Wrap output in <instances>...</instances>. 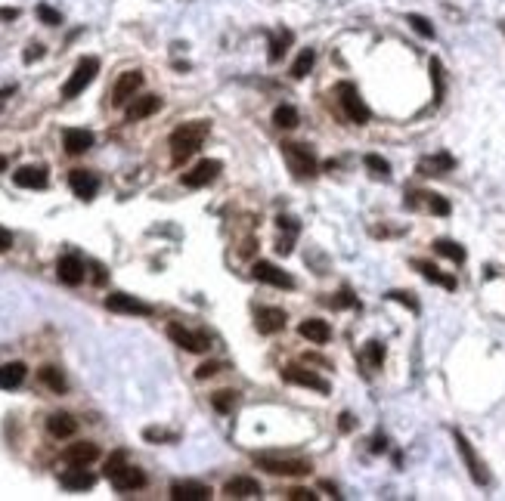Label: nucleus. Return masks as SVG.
<instances>
[{"instance_id": "nucleus-21", "label": "nucleus", "mask_w": 505, "mask_h": 501, "mask_svg": "<svg viewBox=\"0 0 505 501\" xmlns=\"http://www.w3.org/2000/svg\"><path fill=\"white\" fill-rule=\"evenodd\" d=\"M59 486L69 489V492H87V489L96 486V476L90 474V470H84V467H72V470H65V474L59 476Z\"/></svg>"}, {"instance_id": "nucleus-19", "label": "nucleus", "mask_w": 505, "mask_h": 501, "mask_svg": "<svg viewBox=\"0 0 505 501\" xmlns=\"http://www.w3.org/2000/svg\"><path fill=\"white\" fill-rule=\"evenodd\" d=\"M171 498L174 501H208L211 498V489L205 482H193V480H183L171 486Z\"/></svg>"}, {"instance_id": "nucleus-17", "label": "nucleus", "mask_w": 505, "mask_h": 501, "mask_svg": "<svg viewBox=\"0 0 505 501\" xmlns=\"http://www.w3.org/2000/svg\"><path fill=\"white\" fill-rule=\"evenodd\" d=\"M69 186H72V192H75L81 201H90V198L100 192V179H96V173H90V170H72L69 173Z\"/></svg>"}, {"instance_id": "nucleus-28", "label": "nucleus", "mask_w": 505, "mask_h": 501, "mask_svg": "<svg viewBox=\"0 0 505 501\" xmlns=\"http://www.w3.org/2000/svg\"><path fill=\"white\" fill-rule=\"evenodd\" d=\"M28 368L25 362H7V365H0V390H16L22 381H25Z\"/></svg>"}, {"instance_id": "nucleus-15", "label": "nucleus", "mask_w": 505, "mask_h": 501, "mask_svg": "<svg viewBox=\"0 0 505 501\" xmlns=\"http://www.w3.org/2000/svg\"><path fill=\"white\" fill-rule=\"evenodd\" d=\"M453 167H455V158L449 152L425 155V158L418 161V173H422V177H447Z\"/></svg>"}, {"instance_id": "nucleus-8", "label": "nucleus", "mask_w": 505, "mask_h": 501, "mask_svg": "<svg viewBox=\"0 0 505 501\" xmlns=\"http://www.w3.org/2000/svg\"><path fill=\"white\" fill-rule=\"evenodd\" d=\"M282 381L286 383H298V387H307V390H316V393H332V383L325 381L323 375H316V371L310 368H301V365H288V368H282Z\"/></svg>"}, {"instance_id": "nucleus-36", "label": "nucleus", "mask_w": 505, "mask_h": 501, "mask_svg": "<svg viewBox=\"0 0 505 501\" xmlns=\"http://www.w3.org/2000/svg\"><path fill=\"white\" fill-rule=\"evenodd\" d=\"M363 164H366L378 179H387V177H391V164H387V161L381 158V155H375V152H369L366 158H363Z\"/></svg>"}, {"instance_id": "nucleus-22", "label": "nucleus", "mask_w": 505, "mask_h": 501, "mask_svg": "<svg viewBox=\"0 0 505 501\" xmlns=\"http://www.w3.org/2000/svg\"><path fill=\"white\" fill-rule=\"evenodd\" d=\"M224 495L226 498H257L261 495V486L251 476H233V480L224 482Z\"/></svg>"}, {"instance_id": "nucleus-12", "label": "nucleus", "mask_w": 505, "mask_h": 501, "mask_svg": "<svg viewBox=\"0 0 505 501\" xmlns=\"http://www.w3.org/2000/svg\"><path fill=\"white\" fill-rule=\"evenodd\" d=\"M143 87V71H125L112 87V105H127Z\"/></svg>"}, {"instance_id": "nucleus-30", "label": "nucleus", "mask_w": 505, "mask_h": 501, "mask_svg": "<svg viewBox=\"0 0 505 501\" xmlns=\"http://www.w3.org/2000/svg\"><path fill=\"white\" fill-rule=\"evenodd\" d=\"M292 41H294V34H292L288 28H276V31H270V59L279 62L282 56H286V49L292 47Z\"/></svg>"}, {"instance_id": "nucleus-53", "label": "nucleus", "mask_w": 505, "mask_h": 501, "mask_svg": "<svg viewBox=\"0 0 505 501\" xmlns=\"http://www.w3.org/2000/svg\"><path fill=\"white\" fill-rule=\"evenodd\" d=\"M94 272H96V276H94V282H96V285L106 282V272H103V266H100V263H94Z\"/></svg>"}, {"instance_id": "nucleus-7", "label": "nucleus", "mask_w": 505, "mask_h": 501, "mask_svg": "<svg viewBox=\"0 0 505 501\" xmlns=\"http://www.w3.org/2000/svg\"><path fill=\"white\" fill-rule=\"evenodd\" d=\"M338 102H341V111L347 115V121L354 124H369L372 121V111L363 102V96L356 93L354 84H338Z\"/></svg>"}, {"instance_id": "nucleus-45", "label": "nucleus", "mask_w": 505, "mask_h": 501, "mask_svg": "<svg viewBox=\"0 0 505 501\" xmlns=\"http://www.w3.org/2000/svg\"><path fill=\"white\" fill-rule=\"evenodd\" d=\"M41 56H44V47H41V43H28V49H25L22 59H25V65H32V62H38Z\"/></svg>"}, {"instance_id": "nucleus-4", "label": "nucleus", "mask_w": 505, "mask_h": 501, "mask_svg": "<svg viewBox=\"0 0 505 501\" xmlns=\"http://www.w3.org/2000/svg\"><path fill=\"white\" fill-rule=\"evenodd\" d=\"M282 155H286L288 167L298 179H307L316 173V152L307 142H282Z\"/></svg>"}, {"instance_id": "nucleus-3", "label": "nucleus", "mask_w": 505, "mask_h": 501, "mask_svg": "<svg viewBox=\"0 0 505 501\" xmlns=\"http://www.w3.org/2000/svg\"><path fill=\"white\" fill-rule=\"evenodd\" d=\"M255 464L273 476H307L313 474V464L307 458H282V455H255Z\"/></svg>"}, {"instance_id": "nucleus-29", "label": "nucleus", "mask_w": 505, "mask_h": 501, "mask_svg": "<svg viewBox=\"0 0 505 501\" xmlns=\"http://www.w3.org/2000/svg\"><path fill=\"white\" fill-rule=\"evenodd\" d=\"M47 430H50V436H56V439H69L72 433L78 430V421L72 418V414H65V412H56V414H50V421H47Z\"/></svg>"}, {"instance_id": "nucleus-10", "label": "nucleus", "mask_w": 505, "mask_h": 501, "mask_svg": "<svg viewBox=\"0 0 505 501\" xmlns=\"http://www.w3.org/2000/svg\"><path fill=\"white\" fill-rule=\"evenodd\" d=\"M251 276H255L257 282L273 285V288H282V291H292L294 288V278L288 276L286 269H279L276 263H267V260H257V263L251 266Z\"/></svg>"}, {"instance_id": "nucleus-13", "label": "nucleus", "mask_w": 505, "mask_h": 501, "mask_svg": "<svg viewBox=\"0 0 505 501\" xmlns=\"http://www.w3.org/2000/svg\"><path fill=\"white\" fill-rule=\"evenodd\" d=\"M106 307L112 309V313H125V315H149L152 307L143 300H137V297L131 294H121V291H115V294L106 297Z\"/></svg>"}, {"instance_id": "nucleus-52", "label": "nucleus", "mask_w": 505, "mask_h": 501, "mask_svg": "<svg viewBox=\"0 0 505 501\" xmlns=\"http://www.w3.org/2000/svg\"><path fill=\"white\" fill-rule=\"evenodd\" d=\"M13 93H16V87H3V90H0V109H3V102H7Z\"/></svg>"}, {"instance_id": "nucleus-11", "label": "nucleus", "mask_w": 505, "mask_h": 501, "mask_svg": "<svg viewBox=\"0 0 505 501\" xmlns=\"http://www.w3.org/2000/svg\"><path fill=\"white\" fill-rule=\"evenodd\" d=\"M220 170H224V164H220V161L205 158V161H199V164H195L189 173H183L180 179H183V186H186V189H202V186L214 183V179L220 177Z\"/></svg>"}, {"instance_id": "nucleus-1", "label": "nucleus", "mask_w": 505, "mask_h": 501, "mask_svg": "<svg viewBox=\"0 0 505 501\" xmlns=\"http://www.w3.org/2000/svg\"><path fill=\"white\" fill-rule=\"evenodd\" d=\"M205 136H208V121L180 124V127L171 133V140H168L171 142V161H174V164H183V161H189L202 148Z\"/></svg>"}, {"instance_id": "nucleus-39", "label": "nucleus", "mask_w": 505, "mask_h": 501, "mask_svg": "<svg viewBox=\"0 0 505 501\" xmlns=\"http://www.w3.org/2000/svg\"><path fill=\"white\" fill-rule=\"evenodd\" d=\"M143 436L149 439V443H177L180 433H177V430H162V427H146Z\"/></svg>"}, {"instance_id": "nucleus-31", "label": "nucleus", "mask_w": 505, "mask_h": 501, "mask_svg": "<svg viewBox=\"0 0 505 501\" xmlns=\"http://www.w3.org/2000/svg\"><path fill=\"white\" fill-rule=\"evenodd\" d=\"M313 65H316V49H313V47H304V49L298 53V59L292 62V78H294V80L307 78Z\"/></svg>"}, {"instance_id": "nucleus-5", "label": "nucleus", "mask_w": 505, "mask_h": 501, "mask_svg": "<svg viewBox=\"0 0 505 501\" xmlns=\"http://www.w3.org/2000/svg\"><path fill=\"white\" fill-rule=\"evenodd\" d=\"M96 74H100V59H96V56H84V59L75 65V71L69 74V80H65V87H63V99H75V96H81V93L87 90L90 84H94Z\"/></svg>"}, {"instance_id": "nucleus-51", "label": "nucleus", "mask_w": 505, "mask_h": 501, "mask_svg": "<svg viewBox=\"0 0 505 501\" xmlns=\"http://www.w3.org/2000/svg\"><path fill=\"white\" fill-rule=\"evenodd\" d=\"M354 424H356V421H354V414H347V412H344V414H341V430H354Z\"/></svg>"}, {"instance_id": "nucleus-43", "label": "nucleus", "mask_w": 505, "mask_h": 501, "mask_svg": "<svg viewBox=\"0 0 505 501\" xmlns=\"http://www.w3.org/2000/svg\"><path fill=\"white\" fill-rule=\"evenodd\" d=\"M38 19L44 25H59V22H63V16H59L53 6H47V3H38Z\"/></svg>"}, {"instance_id": "nucleus-42", "label": "nucleus", "mask_w": 505, "mask_h": 501, "mask_svg": "<svg viewBox=\"0 0 505 501\" xmlns=\"http://www.w3.org/2000/svg\"><path fill=\"white\" fill-rule=\"evenodd\" d=\"M332 307L335 309H347V307H356V297H354V291H338V294H332Z\"/></svg>"}, {"instance_id": "nucleus-2", "label": "nucleus", "mask_w": 505, "mask_h": 501, "mask_svg": "<svg viewBox=\"0 0 505 501\" xmlns=\"http://www.w3.org/2000/svg\"><path fill=\"white\" fill-rule=\"evenodd\" d=\"M106 476L112 480L115 492H137V489L146 486V474L140 467H133V464H127L125 452H115L106 461Z\"/></svg>"}, {"instance_id": "nucleus-47", "label": "nucleus", "mask_w": 505, "mask_h": 501, "mask_svg": "<svg viewBox=\"0 0 505 501\" xmlns=\"http://www.w3.org/2000/svg\"><path fill=\"white\" fill-rule=\"evenodd\" d=\"M10 247H13V232L0 226V254H7Z\"/></svg>"}, {"instance_id": "nucleus-37", "label": "nucleus", "mask_w": 505, "mask_h": 501, "mask_svg": "<svg viewBox=\"0 0 505 501\" xmlns=\"http://www.w3.org/2000/svg\"><path fill=\"white\" fill-rule=\"evenodd\" d=\"M363 359H366L372 368H381V362H385V346H381L378 340H369V344L363 346Z\"/></svg>"}, {"instance_id": "nucleus-32", "label": "nucleus", "mask_w": 505, "mask_h": 501, "mask_svg": "<svg viewBox=\"0 0 505 501\" xmlns=\"http://www.w3.org/2000/svg\"><path fill=\"white\" fill-rule=\"evenodd\" d=\"M431 247H434V251L440 254V257L453 260V263H465V257H468V254H465V247H462L459 241H449V238H437Z\"/></svg>"}, {"instance_id": "nucleus-25", "label": "nucleus", "mask_w": 505, "mask_h": 501, "mask_svg": "<svg viewBox=\"0 0 505 501\" xmlns=\"http://www.w3.org/2000/svg\"><path fill=\"white\" fill-rule=\"evenodd\" d=\"M298 334L304 340H313V344H329L332 340V328H329V322H323V319H304L298 325Z\"/></svg>"}, {"instance_id": "nucleus-24", "label": "nucleus", "mask_w": 505, "mask_h": 501, "mask_svg": "<svg viewBox=\"0 0 505 501\" xmlns=\"http://www.w3.org/2000/svg\"><path fill=\"white\" fill-rule=\"evenodd\" d=\"M286 322H288V315L282 313V309H276V307L257 309V331H261V334H276V331H282V328H286Z\"/></svg>"}, {"instance_id": "nucleus-18", "label": "nucleus", "mask_w": 505, "mask_h": 501, "mask_svg": "<svg viewBox=\"0 0 505 501\" xmlns=\"http://www.w3.org/2000/svg\"><path fill=\"white\" fill-rule=\"evenodd\" d=\"M13 183L19 189H47V167L41 164H25L13 173Z\"/></svg>"}, {"instance_id": "nucleus-41", "label": "nucleus", "mask_w": 505, "mask_h": 501, "mask_svg": "<svg viewBox=\"0 0 505 501\" xmlns=\"http://www.w3.org/2000/svg\"><path fill=\"white\" fill-rule=\"evenodd\" d=\"M385 297H387V300H394V303H403V307L412 309V313H418V300L409 294V291H387Z\"/></svg>"}, {"instance_id": "nucleus-48", "label": "nucleus", "mask_w": 505, "mask_h": 501, "mask_svg": "<svg viewBox=\"0 0 505 501\" xmlns=\"http://www.w3.org/2000/svg\"><path fill=\"white\" fill-rule=\"evenodd\" d=\"M288 501H316V495L307 489H294V492H288Z\"/></svg>"}, {"instance_id": "nucleus-49", "label": "nucleus", "mask_w": 505, "mask_h": 501, "mask_svg": "<svg viewBox=\"0 0 505 501\" xmlns=\"http://www.w3.org/2000/svg\"><path fill=\"white\" fill-rule=\"evenodd\" d=\"M0 19H3V22H13V19H19V10H13V6H3V10H0Z\"/></svg>"}, {"instance_id": "nucleus-20", "label": "nucleus", "mask_w": 505, "mask_h": 501, "mask_svg": "<svg viewBox=\"0 0 505 501\" xmlns=\"http://www.w3.org/2000/svg\"><path fill=\"white\" fill-rule=\"evenodd\" d=\"M63 148L69 155H84L87 148H94V133L84 127H69L63 133Z\"/></svg>"}, {"instance_id": "nucleus-34", "label": "nucleus", "mask_w": 505, "mask_h": 501, "mask_svg": "<svg viewBox=\"0 0 505 501\" xmlns=\"http://www.w3.org/2000/svg\"><path fill=\"white\" fill-rule=\"evenodd\" d=\"M38 375H41V381H44L47 387L53 390V393H65V377H63V371H59V368H53V365H44Z\"/></svg>"}, {"instance_id": "nucleus-44", "label": "nucleus", "mask_w": 505, "mask_h": 501, "mask_svg": "<svg viewBox=\"0 0 505 501\" xmlns=\"http://www.w3.org/2000/svg\"><path fill=\"white\" fill-rule=\"evenodd\" d=\"M276 226H279V232H301V223L294 220V216H276Z\"/></svg>"}, {"instance_id": "nucleus-46", "label": "nucleus", "mask_w": 505, "mask_h": 501, "mask_svg": "<svg viewBox=\"0 0 505 501\" xmlns=\"http://www.w3.org/2000/svg\"><path fill=\"white\" fill-rule=\"evenodd\" d=\"M217 371H220L217 362H205V365H199V368H195V377H199V381H205V377L217 375Z\"/></svg>"}, {"instance_id": "nucleus-6", "label": "nucleus", "mask_w": 505, "mask_h": 501, "mask_svg": "<svg viewBox=\"0 0 505 501\" xmlns=\"http://www.w3.org/2000/svg\"><path fill=\"white\" fill-rule=\"evenodd\" d=\"M453 439H455V449H459V455H462V461H465V467H468V474H471V480L477 482V486H490V470H486V464L480 461V455L474 452V445L468 443V436L462 430H453Z\"/></svg>"}, {"instance_id": "nucleus-54", "label": "nucleus", "mask_w": 505, "mask_h": 501, "mask_svg": "<svg viewBox=\"0 0 505 501\" xmlns=\"http://www.w3.org/2000/svg\"><path fill=\"white\" fill-rule=\"evenodd\" d=\"M7 170V158H3V155H0V173Z\"/></svg>"}, {"instance_id": "nucleus-16", "label": "nucleus", "mask_w": 505, "mask_h": 501, "mask_svg": "<svg viewBox=\"0 0 505 501\" xmlns=\"http://www.w3.org/2000/svg\"><path fill=\"white\" fill-rule=\"evenodd\" d=\"M63 458L69 467H87V464H94L96 458H100V445L96 443H75L63 452Z\"/></svg>"}, {"instance_id": "nucleus-33", "label": "nucleus", "mask_w": 505, "mask_h": 501, "mask_svg": "<svg viewBox=\"0 0 505 501\" xmlns=\"http://www.w3.org/2000/svg\"><path fill=\"white\" fill-rule=\"evenodd\" d=\"M273 124L279 130H292V127H298L301 124V115H298V109L294 105H276V111H273Z\"/></svg>"}, {"instance_id": "nucleus-14", "label": "nucleus", "mask_w": 505, "mask_h": 501, "mask_svg": "<svg viewBox=\"0 0 505 501\" xmlns=\"http://www.w3.org/2000/svg\"><path fill=\"white\" fill-rule=\"evenodd\" d=\"M406 208H425L437 216H447L449 214V201L437 192H409L406 195Z\"/></svg>"}, {"instance_id": "nucleus-50", "label": "nucleus", "mask_w": 505, "mask_h": 501, "mask_svg": "<svg viewBox=\"0 0 505 501\" xmlns=\"http://www.w3.org/2000/svg\"><path fill=\"white\" fill-rule=\"evenodd\" d=\"M385 449H387V439H385V436H381V433H378V436L372 439V452H385Z\"/></svg>"}, {"instance_id": "nucleus-27", "label": "nucleus", "mask_w": 505, "mask_h": 501, "mask_svg": "<svg viewBox=\"0 0 505 501\" xmlns=\"http://www.w3.org/2000/svg\"><path fill=\"white\" fill-rule=\"evenodd\" d=\"M162 109V99L158 96H140V99H133L131 105H127V121H143V118H149V115H155V111Z\"/></svg>"}, {"instance_id": "nucleus-38", "label": "nucleus", "mask_w": 505, "mask_h": 501, "mask_svg": "<svg viewBox=\"0 0 505 501\" xmlns=\"http://www.w3.org/2000/svg\"><path fill=\"white\" fill-rule=\"evenodd\" d=\"M406 22H409L412 28H416L418 34L425 37V41H434V25H431L425 16H418V12H409V16H406Z\"/></svg>"}, {"instance_id": "nucleus-23", "label": "nucleus", "mask_w": 505, "mask_h": 501, "mask_svg": "<svg viewBox=\"0 0 505 501\" xmlns=\"http://www.w3.org/2000/svg\"><path fill=\"white\" fill-rule=\"evenodd\" d=\"M56 276H59V282H65V285H81L84 282V263H81V257H75V254H69V257H63L56 263Z\"/></svg>"}, {"instance_id": "nucleus-40", "label": "nucleus", "mask_w": 505, "mask_h": 501, "mask_svg": "<svg viewBox=\"0 0 505 501\" xmlns=\"http://www.w3.org/2000/svg\"><path fill=\"white\" fill-rule=\"evenodd\" d=\"M431 80H434V102L443 99V65L440 59H431Z\"/></svg>"}, {"instance_id": "nucleus-35", "label": "nucleus", "mask_w": 505, "mask_h": 501, "mask_svg": "<svg viewBox=\"0 0 505 501\" xmlns=\"http://www.w3.org/2000/svg\"><path fill=\"white\" fill-rule=\"evenodd\" d=\"M236 402H239V393H233V390H220V393L211 396L214 412H220V414H230L236 408Z\"/></svg>"}, {"instance_id": "nucleus-9", "label": "nucleus", "mask_w": 505, "mask_h": 501, "mask_svg": "<svg viewBox=\"0 0 505 501\" xmlns=\"http://www.w3.org/2000/svg\"><path fill=\"white\" fill-rule=\"evenodd\" d=\"M168 337L174 340L177 346H183V350L189 353H205L208 346H211V337L202 331H189V328H183L180 322H171L168 325Z\"/></svg>"}, {"instance_id": "nucleus-26", "label": "nucleus", "mask_w": 505, "mask_h": 501, "mask_svg": "<svg viewBox=\"0 0 505 501\" xmlns=\"http://www.w3.org/2000/svg\"><path fill=\"white\" fill-rule=\"evenodd\" d=\"M412 269H418L425 278H428V282L440 285V288L455 291V278H453V276H447L443 269H437V266H434V263H428V260H412Z\"/></svg>"}]
</instances>
